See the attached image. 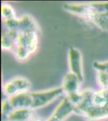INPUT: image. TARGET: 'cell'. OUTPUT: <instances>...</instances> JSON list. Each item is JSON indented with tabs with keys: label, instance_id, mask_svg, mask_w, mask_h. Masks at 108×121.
Masks as SVG:
<instances>
[{
	"label": "cell",
	"instance_id": "obj_2",
	"mask_svg": "<svg viewBox=\"0 0 108 121\" xmlns=\"http://www.w3.org/2000/svg\"><path fill=\"white\" fill-rule=\"evenodd\" d=\"M31 87L29 80L22 76H18L5 82L3 86V91L6 97H11L18 94L30 92Z\"/></svg>",
	"mask_w": 108,
	"mask_h": 121
},
{
	"label": "cell",
	"instance_id": "obj_14",
	"mask_svg": "<svg viewBox=\"0 0 108 121\" xmlns=\"http://www.w3.org/2000/svg\"><path fill=\"white\" fill-rule=\"evenodd\" d=\"M92 22L102 30L108 31V16L105 14L95 16L92 19Z\"/></svg>",
	"mask_w": 108,
	"mask_h": 121
},
{
	"label": "cell",
	"instance_id": "obj_18",
	"mask_svg": "<svg viewBox=\"0 0 108 121\" xmlns=\"http://www.w3.org/2000/svg\"><path fill=\"white\" fill-rule=\"evenodd\" d=\"M4 28L8 30L19 31L20 26V18L18 17H13L7 20H3Z\"/></svg>",
	"mask_w": 108,
	"mask_h": 121
},
{
	"label": "cell",
	"instance_id": "obj_8",
	"mask_svg": "<svg viewBox=\"0 0 108 121\" xmlns=\"http://www.w3.org/2000/svg\"><path fill=\"white\" fill-rule=\"evenodd\" d=\"M8 98L14 109L23 108H32V107L33 99L31 92H24Z\"/></svg>",
	"mask_w": 108,
	"mask_h": 121
},
{
	"label": "cell",
	"instance_id": "obj_7",
	"mask_svg": "<svg viewBox=\"0 0 108 121\" xmlns=\"http://www.w3.org/2000/svg\"><path fill=\"white\" fill-rule=\"evenodd\" d=\"M82 83V82L76 75L70 71L66 73L63 77L61 86L65 97L80 92Z\"/></svg>",
	"mask_w": 108,
	"mask_h": 121
},
{
	"label": "cell",
	"instance_id": "obj_6",
	"mask_svg": "<svg viewBox=\"0 0 108 121\" xmlns=\"http://www.w3.org/2000/svg\"><path fill=\"white\" fill-rule=\"evenodd\" d=\"M39 34L37 32H20L16 42V45L25 48L34 54L37 50Z\"/></svg>",
	"mask_w": 108,
	"mask_h": 121
},
{
	"label": "cell",
	"instance_id": "obj_3",
	"mask_svg": "<svg viewBox=\"0 0 108 121\" xmlns=\"http://www.w3.org/2000/svg\"><path fill=\"white\" fill-rule=\"evenodd\" d=\"M63 7L64 10L69 13L84 18L89 22H92V19L96 16L92 3H65Z\"/></svg>",
	"mask_w": 108,
	"mask_h": 121
},
{
	"label": "cell",
	"instance_id": "obj_1",
	"mask_svg": "<svg viewBox=\"0 0 108 121\" xmlns=\"http://www.w3.org/2000/svg\"><path fill=\"white\" fill-rule=\"evenodd\" d=\"M63 94H64V93L61 87H54L37 92H31L33 99V105L32 108L34 110L46 107L54 101Z\"/></svg>",
	"mask_w": 108,
	"mask_h": 121
},
{
	"label": "cell",
	"instance_id": "obj_21",
	"mask_svg": "<svg viewBox=\"0 0 108 121\" xmlns=\"http://www.w3.org/2000/svg\"><path fill=\"white\" fill-rule=\"evenodd\" d=\"M104 14H105V15H106L107 16H108V13H104Z\"/></svg>",
	"mask_w": 108,
	"mask_h": 121
},
{
	"label": "cell",
	"instance_id": "obj_10",
	"mask_svg": "<svg viewBox=\"0 0 108 121\" xmlns=\"http://www.w3.org/2000/svg\"><path fill=\"white\" fill-rule=\"evenodd\" d=\"M94 90L90 89H84L82 91L83 99L82 101L75 107V114L82 117L92 105V97Z\"/></svg>",
	"mask_w": 108,
	"mask_h": 121
},
{
	"label": "cell",
	"instance_id": "obj_5",
	"mask_svg": "<svg viewBox=\"0 0 108 121\" xmlns=\"http://www.w3.org/2000/svg\"><path fill=\"white\" fill-rule=\"evenodd\" d=\"M73 114H75V105L65 97L46 121H64Z\"/></svg>",
	"mask_w": 108,
	"mask_h": 121
},
{
	"label": "cell",
	"instance_id": "obj_19",
	"mask_svg": "<svg viewBox=\"0 0 108 121\" xmlns=\"http://www.w3.org/2000/svg\"><path fill=\"white\" fill-rule=\"evenodd\" d=\"M92 66L95 71L108 72V60L104 61H95L93 62Z\"/></svg>",
	"mask_w": 108,
	"mask_h": 121
},
{
	"label": "cell",
	"instance_id": "obj_11",
	"mask_svg": "<svg viewBox=\"0 0 108 121\" xmlns=\"http://www.w3.org/2000/svg\"><path fill=\"white\" fill-rule=\"evenodd\" d=\"M34 111L30 108L14 109L8 116L7 121H30L35 117Z\"/></svg>",
	"mask_w": 108,
	"mask_h": 121
},
{
	"label": "cell",
	"instance_id": "obj_4",
	"mask_svg": "<svg viewBox=\"0 0 108 121\" xmlns=\"http://www.w3.org/2000/svg\"><path fill=\"white\" fill-rule=\"evenodd\" d=\"M68 67L70 72L73 73L83 82V69L82 54L79 49L74 47H70L68 52Z\"/></svg>",
	"mask_w": 108,
	"mask_h": 121
},
{
	"label": "cell",
	"instance_id": "obj_12",
	"mask_svg": "<svg viewBox=\"0 0 108 121\" xmlns=\"http://www.w3.org/2000/svg\"><path fill=\"white\" fill-rule=\"evenodd\" d=\"M16 47V42L8 35L3 28L1 36V48L3 50L13 52Z\"/></svg>",
	"mask_w": 108,
	"mask_h": 121
},
{
	"label": "cell",
	"instance_id": "obj_17",
	"mask_svg": "<svg viewBox=\"0 0 108 121\" xmlns=\"http://www.w3.org/2000/svg\"><path fill=\"white\" fill-rule=\"evenodd\" d=\"M1 16L3 20L9 18L16 17L15 9L11 5L7 3H2L1 4Z\"/></svg>",
	"mask_w": 108,
	"mask_h": 121
},
{
	"label": "cell",
	"instance_id": "obj_20",
	"mask_svg": "<svg viewBox=\"0 0 108 121\" xmlns=\"http://www.w3.org/2000/svg\"><path fill=\"white\" fill-rule=\"evenodd\" d=\"M30 121H42V120L40 119H39V118H37L35 117H34V118H32L31 120Z\"/></svg>",
	"mask_w": 108,
	"mask_h": 121
},
{
	"label": "cell",
	"instance_id": "obj_13",
	"mask_svg": "<svg viewBox=\"0 0 108 121\" xmlns=\"http://www.w3.org/2000/svg\"><path fill=\"white\" fill-rule=\"evenodd\" d=\"M13 53H14L15 58L19 61H25L28 60L31 56V53L27 49L21 46L16 45Z\"/></svg>",
	"mask_w": 108,
	"mask_h": 121
},
{
	"label": "cell",
	"instance_id": "obj_9",
	"mask_svg": "<svg viewBox=\"0 0 108 121\" xmlns=\"http://www.w3.org/2000/svg\"><path fill=\"white\" fill-rule=\"evenodd\" d=\"M20 18V32H37L40 33V29L38 23L33 16L29 14H24Z\"/></svg>",
	"mask_w": 108,
	"mask_h": 121
},
{
	"label": "cell",
	"instance_id": "obj_15",
	"mask_svg": "<svg viewBox=\"0 0 108 121\" xmlns=\"http://www.w3.org/2000/svg\"><path fill=\"white\" fill-rule=\"evenodd\" d=\"M96 81L101 89L108 90V73L104 71H96Z\"/></svg>",
	"mask_w": 108,
	"mask_h": 121
},
{
	"label": "cell",
	"instance_id": "obj_16",
	"mask_svg": "<svg viewBox=\"0 0 108 121\" xmlns=\"http://www.w3.org/2000/svg\"><path fill=\"white\" fill-rule=\"evenodd\" d=\"M14 110L8 97L4 99L1 104V119L2 121H7L8 116Z\"/></svg>",
	"mask_w": 108,
	"mask_h": 121
}]
</instances>
